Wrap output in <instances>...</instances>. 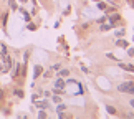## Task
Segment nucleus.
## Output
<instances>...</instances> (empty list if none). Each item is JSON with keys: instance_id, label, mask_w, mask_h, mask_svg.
Wrapping results in <instances>:
<instances>
[{"instance_id": "obj_1", "label": "nucleus", "mask_w": 134, "mask_h": 119, "mask_svg": "<svg viewBox=\"0 0 134 119\" xmlns=\"http://www.w3.org/2000/svg\"><path fill=\"white\" fill-rule=\"evenodd\" d=\"M118 91L119 93H126V94H134V83L132 81H126L118 84Z\"/></svg>"}, {"instance_id": "obj_2", "label": "nucleus", "mask_w": 134, "mask_h": 119, "mask_svg": "<svg viewBox=\"0 0 134 119\" xmlns=\"http://www.w3.org/2000/svg\"><path fill=\"white\" fill-rule=\"evenodd\" d=\"M12 68H13V71H12V78L15 80L20 73H22V65H20V63H13Z\"/></svg>"}, {"instance_id": "obj_3", "label": "nucleus", "mask_w": 134, "mask_h": 119, "mask_svg": "<svg viewBox=\"0 0 134 119\" xmlns=\"http://www.w3.org/2000/svg\"><path fill=\"white\" fill-rule=\"evenodd\" d=\"M55 88L65 89V88H66V81H65V80H56V81H55Z\"/></svg>"}, {"instance_id": "obj_4", "label": "nucleus", "mask_w": 134, "mask_h": 119, "mask_svg": "<svg viewBox=\"0 0 134 119\" xmlns=\"http://www.w3.org/2000/svg\"><path fill=\"white\" fill-rule=\"evenodd\" d=\"M42 73H43V68H42V66H35V70H33V78L37 80Z\"/></svg>"}, {"instance_id": "obj_5", "label": "nucleus", "mask_w": 134, "mask_h": 119, "mask_svg": "<svg viewBox=\"0 0 134 119\" xmlns=\"http://www.w3.org/2000/svg\"><path fill=\"white\" fill-rule=\"evenodd\" d=\"M119 66L122 70H126V71H131V73H134V65H126V63H119Z\"/></svg>"}, {"instance_id": "obj_6", "label": "nucleus", "mask_w": 134, "mask_h": 119, "mask_svg": "<svg viewBox=\"0 0 134 119\" xmlns=\"http://www.w3.org/2000/svg\"><path fill=\"white\" fill-rule=\"evenodd\" d=\"M113 27H114V25H113V23H101L99 30H101V32H108V30H111Z\"/></svg>"}, {"instance_id": "obj_7", "label": "nucleus", "mask_w": 134, "mask_h": 119, "mask_svg": "<svg viewBox=\"0 0 134 119\" xmlns=\"http://www.w3.org/2000/svg\"><path fill=\"white\" fill-rule=\"evenodd\" d=\"M58 75L61 76V78H68V76H70V70H58Z\"/></svg>"}, {"instance_id": "obj_8", "label": "nucleus", "mask_w": 134, "mask_h": 119, "mask_svg": "<svg viewBox=\"0 0 134 119\" xmlns=\"http://www.w3.org/2000/svg\"><path fill=\"white\" fill-rule=\"evenodd\" d=\"M5 55H8V48H7V46H5V45H0V56H2V58H3Z\"/></svg>"}, {"instance_id": "obj_9", "label": "nucleus", "mask_w": 134, "mask_h": 119, "mask_svg": "<svg viewBox=\"0 0 134 119\" xmlns=\"http://www.w3.org/2000/svg\"><path fill=\"white\" fill-rule=\"evenodd\" d=\"M37 107H38V109H46V107H48V101H40V103H37Z\"/></svg>"}, {"instance_id": "obj_10", "label": "nucleus", "mask_w": 134, "mask_h": 119, "mask_svg": "<svg viewBox=\"0 0 134 119\" xmlns=\"http://www.w3.org/2000/svg\"><path fill=\"white\" fill-rule=\"evenodd\" d=\"M66 109V104L65 103H58V106H56V112H63Z\"/></svg>"}, {"instance_id": "obj_11", "label": "nucleus", "mask_w": 134, "mask_h": 119, "mask_svg": "<svg viewBox=\"0 0 134 119\" xmlns=\"http://www.w3.org/2000/svg\"><path fill=\"white\" fill-rule=\"evenodd\" d=\"M114 43L118 46H122V48H126V46H127V41L126 40H114Z\"/></svg>"}, {"instance_id": "obj_12", "label": "nucleus", "mask_w": 134, "mask_h": 119, "mask_svg": "<svg viewBox=\"0 0 134 119\" xmlns=\"http://www.w3.org/2000/svg\"><path fill=\"white\" fill-rule=\"evenodd\" d=\"M20 12L23 13V20L25 22H30V13L27 12V10H23V8H20Z\"/></svg>"}, {"instance_id": "obj_13", "label": "nucleus", "mask_w": 134, "mask_h": 119, "mask_svg": "<svg viewBox=\"0 0 134 119\" xmlns=\"http://www.w3.org/2000/svg\"><path fill=\"white\" fill-rule=\"evenodd\" d=\"M7 20H8V12H5L3 17H2V25L3 27H7Z\"/></svg>"}, {"instance_id": "obj_14", "label": "nucleus", "mask_w": 134, "mask_h": 119, "mask_svg": "<svg viewBox=\"0 0 134 119\" xmlns=\"http://www.w3.org/2000/svg\"><path fill=\"white\" fill-rule=\"evenodd\" d=\"M13 94L18 96V98H23V89H18L17 88V89H13Z\"/></svg>"}, {"instance_id": "obj_15", "label": "nucleus", "mask_w": 134, "mask_h": 119, "mask_svg": "<svg viewBox=\"0 0 134 119\" xmlns=\"http://www.w3.org/2000/svg\"><path fill=\"white\" fill-rule=\"evenodd\" d=\"M106 111L109 112V114H118V111H116V109H114L113 106H106Z\"/></svg>"}, {"instance_id": "obj_16", "label": "nucleus", "mask_w": 134, "mask_h": 119, "mask_svg": "<svg viewBox=\"0 0 134 119\" xmlns=\"http://www.w3.org/2000/svg\"><path fill=\"white\" fill-rule=\"evenodd\" d=\"M98 8H99V10H106L108 5H106L104 2H98Z\"/></svg>"}, {"instance_id": "obj_17", "label": "nucleus", "mask_w": 134, "mask_h": 119, "mask_svg": "<svg viewBox=\"0 0 134 119\" xmlns=\"http://www.w3.org/2000/svg\"><path fill=\"white\" fill-rule=\"evenodd\" d=\"M51 93H55V94H60V96H61V94L65 93V89H60V88H55V89L51 91Z\"/></svg>"}, {"instance_id": "obj_18", "label": "nucleus", "mask_w": 134, "mask_h": 119, "mask_svg": "<svg viewBox=\"0 0 134 119\" xmlns=\"http://www.w3.org/2000/svg\"><path fill=\"white\" fill-rule=\"evenodd\" d=\"M28 30H32V32H35V30H37V25H35V23H28Z\"/></svg>"}, {"instance_id": "obj_19", "label": "nucleus", "mask_w": 134, "mask_h": 119, "mask_svg": "<svg viewBox=\"0 0 134 119\" xmlns=\"http://www.w3.org/2000/svg\"><path fill=\"white\" fill-rule=\"evenodd\" d=\"M61 68V63H56V65H53V66H51V70H55V71H58Z\"/></svg>"}, {"instance_id": "obj_20", "label": "nucleus", "mask_w": 134, "mask_h": 119, "mask_svg": "<svg viewBox=\"0 0 134 119\" xmlns=\"http://www.w3.org/2000/svg\"><path fill=\"white\" fill-rule=\"evenodd\" d=\"M53 101H55V103H61V98H60V94H55V96H53Z\"/></svg>"}, {"instance_id": "obj_21", "label": "nucleus", "mask_w": 134, "mask_h": 119, "mask_svg": "<svg viewBox=\"0 0 134 119\" xmlns=\"http://www.w3.org/2000/svg\"><path fill=\"white\" fill-rule=\"evenodd\" d=\"M116 35H118V37H122V35H124V28H119L116 32Z\"/></svg>"}, {"instance_id": "obj_22", "label": "nucleus", "mask_w": 134, "mask_h": 119, "mask_svg": "<svg viewBox=\"0 0 134 119\" xmlns=\"http://www.w3.org/2000/svg\"><path fill=\"white\" fill-rule=\"evenodd\" d=\"M127 55H129V56H134V48H129V50H127Z\"/></svg>"}, {"instance_id": "obj_23", "label": "nucleus", "mask_w": 134, "mask_h": 119, "mask_svg": "<svg viewBox=\"0 0 134 119\" xmlns=\"http://www.w3.org/2000/svg\"><path fill=\"white\" fill-rule=\"evenodd\" d=\"M106 56H108V58H111V60H116V56L113 55V53H106Z\"/></svg>"}, {"instance_id": "obj_24", "label": "nucleus", "mask_w": 134, "mask_h": 119, "mask_svg": "<svg viewBox=\"0 0 134 119\" xmlns=\"http://www.w3.org/2000/svg\"><path fill=\"white\" fill-rule=\"evenodd\" d=\"M32 99H33V101H38V99H40V94H33Z\"/></svg>"}, {"instance_id": "obj_25", "label": "nucleus", "mask_w": 134, "mask_h": 119, "mask_svg": "<svg viewBox=\"0 0 134 119\" xmlns=\"http://www.w3.org/2000/svg\"><path fill=\"white\" fill-rule=\"evenodd\" d=\"M40 117H46V112H43V111H40V114H38Z\"/></svg>"}, {"instance_id": "obj_26", "label": "nucleus", "mask_w": 134, "mask_h": 119, "mask_svg": "<svg viewBox=\"0 0 134 119\" xmlns=\"http://www.w3.org/2000/svg\"><path fill=\"white\" fill-rule=\"evenodd\" d=\"M126 116H127V117H131V119H134V112H127Z\"/></svg>"}, {"instance_id": "obj_27", "label": "nucleus", "mask_w": 134, "mask_h": 119, "mask_svg": "<svg viewBox=\"0 0 134 119\" xmlns=\"http://www.w3.org/2000/svg\"><path fill=\"white\" fill-rule=\"evenodd\" d=\"M2 98H3V89L0 88V99H2Z\"/></svg>"}, {"instance_id": "obj_28", "label": "nucleus", "mask_w": 134, "mask_h": 119, "mask_svg": "<svg viewBox=\"0 0 134 119\" xmlns=\"http://www.w3.org/2000/svg\"><path fill=\"white\" fill-rule=\"evenodd\" d=\"M129 106H131L132 109H134V99H131V103H129Z\"/></svg>"}, {"instance_id": "obj_29", "label": "nucleus", "mask_w": 134, "mask_h": 119, "mask_svg": "<svg viewBox=\"0 0 134 119\" xmlns=\"http://www.w3.org/2000/svg\"><path fill=\"white\" fill-rule=\"evenodd\" d=\"M20 2H22V3H25V2H27V0H20Z\"/></svg>"}, {"instance_id": "obj_30", "label": "nucleus", "mask_w": 134, "mask_h": 119, "mask_svg": "<svg viewBox=\"0 0 134 119\" xmlns=\"http://www.w3.org/2000/svg\"><path fill=\"white\" fill-rule=\"evenodd\" d=\"M94 2H99V0H94Z\"/></svg>"}]
</instances>
